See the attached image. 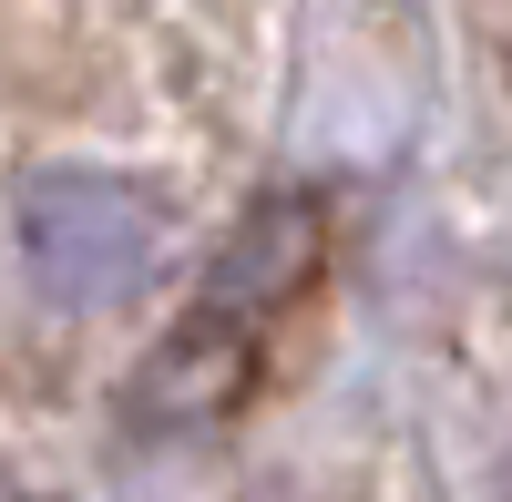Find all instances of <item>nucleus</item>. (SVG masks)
<instances>
[{
	"instance_id": "nucleus-1",
	"label": "nucleus",
	"mask_w": 512,
	"mask_h": 502,
	"mask_svg": "<svg viewBox=\"0 0 512 502\" xmlns=\"http://www.w3.org/2000/svg\"><path fill=\"white\" fill-rule=\"evenodd\" d=\"M256 359H267V328H246V318H226V308H185V328L154 349V369H144V421H164V431H195V421H226V410L256 390Z\"/></svg>"
}]
</instances>
